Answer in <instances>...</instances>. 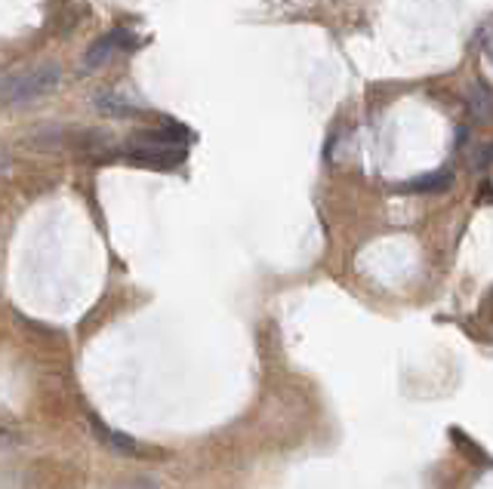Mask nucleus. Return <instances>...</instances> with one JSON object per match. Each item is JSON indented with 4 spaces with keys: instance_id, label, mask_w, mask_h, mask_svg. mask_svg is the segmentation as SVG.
<instances>
[{
    "instance_id": "nucleus-1",
    "label": "nucleus",
    "mask_w": 493,
    "mask_h": 489,
    "mask_svg": "<svg viewBox=\"0 0 493 489\" xmlns=\"http://www.w3.org/2000/svg\"><path fill=\"white\" fill-rule=\"evenodd\" d=\"M56 84H59V68L37 65L32 71H22L16 78H6L4 84H0V102L19 105V102L41 99V96H47Z\"/></svg>"
},
{
    "instance_id": "nucleus-7",
    "label": "nucleus",
    "mask_w": 493,
    "mask_h": 489,
    "mask_svg": "<svg viewBox=\"0 0 493 489\" xmlns=\"http://www.w3.org/2000/svg\"><path fill=\"white\" fill-rule=\"evenodd\" d=\"M6 170V157H0V172H4Z\"/></svg>"
},
{
    "instance_id": "nucleus-4",
    "label": "nucleus",
    "mask_w": 493,
    "mask_h": 489,
    "mask_svg": "<svg viewBox=\"0 0 493 489\" xmlns=\"http://www.w3.org/2000/svg\"><path fill=\"white\" fill-rule=\"evenodd\" d=\"M453 182L451 172H429V176H420L414 182H407V191H444L447 185Z\"/></svg>"
},
{
    "instance_id": "nucleus-5",
    "label": "nucleus",
    "mask_w": 493,
    "mask_h": 489,
    "mask_svg": "<svg viewBox=\"0 0 493 489\" xmlns=\"http://www.w3.org/2000/svg\"><path fill=\"white\" fill-rule=\"evenodd\" d=\"M451 438L453 440H457V447L462 449V453H466L469 458H475V462L478 465H488L490 462V456L488 453H484V449L481 447H478V443L472 440V438H466V434H462L460 431V428H451Z\"/></svg>"
},
{
    "instance_id": "nucleus-2",
    "label": "nucleus",
    "mask_w": 493,
    "mask_h": 489,
    "mask_svg": "<svg viewBox=\"0 0 493 489\" xmlns=\"http://www.w3.org/2000/svg\"><path fill=\"white\" fill-rule=\"evenodd\" d=\"M130 41H133V37L126 34V32H115V34H108V37H99V41L93 43V50L87 52V65L89 68H99V65L111 62V59H115L121 50L133 47Z\"/></svg>"
},
{
    "instance_id": "nucleus-6",
    "label": "nucleus",
    "mask_w": 493,
    "mask_h": 489,
    "mask_svg": "<svg viewBox=\"0 0 493 489\" xmlns=\"http://www.w3.org/2000/svg\"><path fill=\"white\" fill-rule=\"evenodd\" d=\"M469 102H472V108H475V115L478 117H488V111H490V105H488V89H484V87H478V89H472V99H469Z\"/></svg>"
},
{
    "instance_id": "nucleus-3",
    "label": "nucleus",
    "mask_w": 493,
    "mask_h": 489,
    "mask_svg": "<svg viewBox=\"0 0 493 489\" xmlns=\"http://www.w3.org/2000/svg\"><path fill=\"white\" fill-rule=\"evenodd\" d=\"M96 425V434L99 438H106L111 447L117 449V453H126V456H142V449H139V443L133 440V438H126V434H121V431H108V428H102L99 422H93Z\"/></svg>"
}]
</instances>
